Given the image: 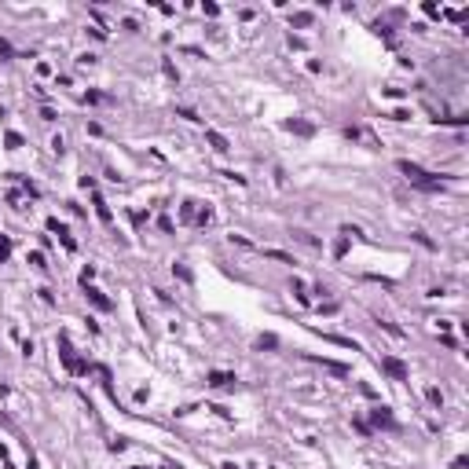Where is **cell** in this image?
<instances>
[{"label": "cell", "instance_id": "6da1fadb", "mask_svg": "<svg viewBox=\"0 0 469 469\" xmlns=\"http://www.w3.org/2000/svg\"><path fill=\"white\" fill-rule=\"evenodd\" d=\"M400 169L407 173V180H411V183H418V187H425V191H440V180H429V173H422L418 165H411V162H400Z\"/></svg>", "mask_w": 469, "mask_h": 469}, {"label": "cell", "instance_id": "7a4b0ae2", "mask_svg": "<svg viewBox=\"0 0 469 469\" xmlns=\"http://www.w3.org/2000/svg\"><path fill=\"white\" fill-rule=\"evenodd\" d=\"M385 371H389V374H396V378H407V374H403V367L396 363V359H385Z\"/></svg>", "mask_w": 469, "mask_h": 469}, {"label": "cell", "instance_id": "3957f363", "mask_svg": "<svg viewBox=\"0 0 469 469\" xmlns=\"http://www.w3.org/2000/svg\"><path fill=\"white\" fill-rule=\"evenodd\" d=\"M227 381H234V378H231V374H213L209 385H227Z\"/></svg>", "mask_w": 469, "mask_h": 469}, {"label": "cell", "instance_id": "277c9868", "mask_svg": "<svg viewBox=\"0 0 469 469\" xmlns=\"http://www.w3.org/2000/svg\"><path fill=\"white\" fill-rule=\"evenodd\" d=\"M8 253H11V246H8V239H0V261H4V257H8Z\"/></svg>", "mask_w": 469, "mask_h": 469}]
</instances>
